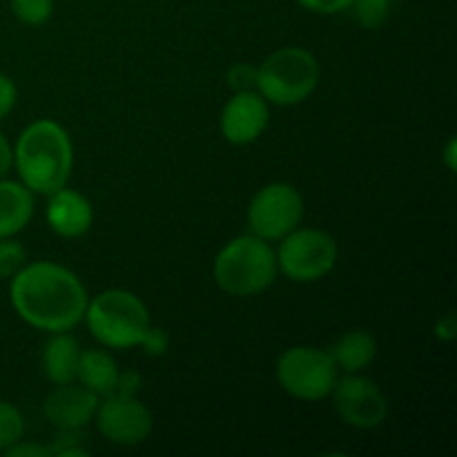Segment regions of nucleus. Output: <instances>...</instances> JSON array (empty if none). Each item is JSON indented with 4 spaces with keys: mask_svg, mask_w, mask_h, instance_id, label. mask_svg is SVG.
<instances>
[{
    "mask_svg": "<svg viewBox=\"0 0 457 457\" xmlns=\"http://www.w3.org/2000/svg\"><path fill=\"white\" fill-rule=\"evenodd\" d=\"M116 378H119V364L110 353L101 351V348L80 351L76 379L87 391H92L98 397L112 395L116 388Z\"/></svg>",
    "mask_w": 457,
    "mask_h": 457,
    "instance_id": "dca6fc26",
    "label": "nucleus"
},
{
    "mask_svg": "<svg viewBox=\"0 0 457 457\" xmlns=\"http://www.w3.org/2000/svg\"><path fill=\"white\" fill-rule=\"evenodd\" d=\"M303 219V196L295 186L275 181L257 190L248 205L250 232L266 241L284 239Z\"/></svg>",
    "mask_w": 457,
    "mask_h": 457,
    "instance_id": "6e6552de",
    "label": "nucleus"
},
{
    "mask_svg": "<svg viewBox=\"0 0 457 457\" xmlns=\"http://www.w3.org/2000/svg\"><path fill=\"white\" fill-rule=\"evenodd\" d=\"M80 346L76 337L67 333H54L43 348V370L45 378L54 384L76 382L79 370Z\"/></svg>",
    "mask_w": 457,
    "mask_h": 457,
    "instance_id": "2eb2a0df",
    "label": "nucleus"
},
{
    "mask_svg": "<svg viewBox=\"0 0 457 457\" xmlns=\"http://www.w3.org/2000/svg\"><path fill=\"white\" fill-rule=\"evenodd\" d=\"M13 311L25 324L45 333H67L85 320L87 290L83 281L54 262L27 263L9 288Z\"/></svg>",
    "mask_w": 457,
    "mask_h": 457,
    "instance_id": "f257e3e1",
    "label": "nucleus"
},
{
    "mask_svg": "<svg viewBox=\"0 0 457 457\" xmlns=\"http://www.w3.org/2000/svg\"><path fill=\"white\" fill-rule=\"evenodd\" d=\"M455 333H457L455 317L451 315V312H449V315L440 317V321L436 324V337L442 339V342H453Z\"/></svg>",
    "mask_w": 457,
    "mask_h": 457,
    "instance_id": "c85d7f7f",
    "label": "nucleus"
},
{
    "mask_svg": "<svg viewBox=\"0 0 457 457\" xmlns=\"http://www.w3.org/2000/svg\"><path fill=\"white\" fill-rule=\"evenodd\" d=\"M228 87L232 92H250L257 85V67L248 65V62H239V65H232L228 71Z\"/></svg>",
    "mask_w": 457,
    "mask_h": 457,
    "instance_id": "5701e85b",
    "label": "nucleus"
},
{
    "mask_svg": "<svg viewBox=\"0 0 457 457\" xmlns=\"http://www.w3.org/2000/svg\"><path fill=\"white\" fill-rule=\"evenodd\" d=\"M47 223L62 239H79L92 228L94 208L87 196L65 186L49 195Z\"/></svg>",
    "mask_w": 457,
    "mask_h": 457,
    "instance_id": "ddd939ff",
    "label": "nucleus"
},
{
    "mask_svg": "<svg viewBox=\"0 0 457 457\" xmlns=\"http://www.w3.org/2000/svg\"><path fill=\"white\" fill-rule=\"evenodd\" d=\"M393 3L395 0H353L351 9L355 12L357 22H360L364 29H378L379 25H384L391 13Z\"/></svg>",
    "mask_w": 457,
    "mask_h": 457,
    "instance_id": "6ab92c4d",
    "label": "nucleus"
},
{
    "mask_svg": "<svg viewBox=\"0 0 457 457\" xmlns=\"http://www.w3.org/2000/svg\"><path fill=\"white\" fill-rule=\"evenodd\" d=\"M320 85V62L315 54L302 47L272 52L257 67V89L268 103L279 107L299 105Z\"/></svg>",
    "mask_w": 457,
    "mask_h": 457,
    "instance_id": "39448f33",
    "label": "nucleus"
},
{
    "mask_svg": "<svg viewBox=\"0 0 457 457\" xmlns=\"http://www.w3.org/2000/svg\"><path fill=\"white\" fill-rule=\"evenodd\" d=\"M98 402H101V397L87 391L83 384H56V388L45 397L43 413L58 431L85 428L96 415Z\"/></svg>",
    "mask_w": 457,
    "mask_h": 457,
    "instance_id": "f8f14e48",
    "label": "nucleus"
},
{
    "mask_svg": "<svg viewBox=\"0 0 457 457\" xmlns=\"http://www.w3.org/2000/svg\"><path fill=\"white\" fill-rule=\"evenodd\" d=\"M138 346L145 351L147 357H163L170 348V335L165 328H159V326H150L143 335L141 344Z\"/></svg>",
    "mask_w": 457,
    "mask_h": 457,
    "instance_id": "b1692460",
    "label": "nucleus"
},
{
    "mask_svg": "<svg viewBox=\"0 0 457 457\" xmlns=\"http://www.w3.org/2000/svg\"><path fill=\"white\" fill-rule=\"evenodd\" d=\"M328 353L339 370H344V373H361L378 357V339L369 330L357 328L342 335Z\"/></svg>",
    "mask_w": 457,
    "mask_h": 457,
    "instance_id": "f3484780",
    "label": "nucleus"
},
{
    "mask_svg": "<svg viewBox=\"0 0 457 457\" xmlns=\"http://www.w3.org/2000/svg\"><path fill=\"white\" fill-rule=\"evenodd\" d=\"M85 321L94 339L114 351L138 346L145 330L152 326L143 299L120 288L105 290L87 302Z\"/></svg>",
    "mask_w": 457,
    "mask_h": 457,
    "instance_id": "20e7f679",
    "label": "nucleus"
},
{
    "mask_svg": "<svg viewBox=\"0 0 457 457\" xmlns=\"http://www.w3.org/2000/svg\"><path fill=\"white\" fill-rule=\"evenodd\" d=\"M85 440L87 437L83 436V428H65V431L56 433L54 446L49 449L56 457H87L89 449H85Z\"/></svg>",
    "mask_w": 457,
    "mask_h": 457,
    "instance_id": "4be33fe9",
    "label": "nucleus"
},
{
    "mask_svg": "<svg viewBox=\"0 0 457 457\" xmlns=\"http://www.w3.org/2000/svg\"><path fill=\"white\" fill-rule=\"evenodd\" d=\"M303 9L312 13H321V16H330V13H342L351 9L353 0H297Z\"/></svg>",
    "mask_w": 457,
    "mask_h": 457,
    "instance_id": "393cba45",
    "label": "nucleus"
},
{
    "mask_svg": "<svg viewBox=\"0 0 457 457\" xmlns=\"http://www.w3.org/2000/svg\"><path fill=\"white\" fill-rule=\"evenodd\" d=\"M34 217V192L18 181L0 179V239L16 237Z\"/></svg>",
    "mask_w": 457,
    "mask_h": 457,
    "instance_id": "4468645a",
    "label": "nucleus"
},
{
    "mask_svg": "<svg viewBox=\"0 0 457 457\" xmlns=\"http://www.w3.org/2000/svg\"><path fill=\"white\" fill-rule=\"evenodd\" d=\"M27 266V253L13 237L0 239V277L12 279Z\"/></svg>",
    "mask_w": 457,
    "mask_h": 457,
    "instance_id": "412c9836",
    "label": "nucleus"
},
{
    "mask_svg": "<svg viewBox=\"0 0 457 457\" xmlns=\"http://www.w3.org/2000/svg\"><path fill=\"white\" fill-rule=\"evenodd\" d=\"M141 384H143L141 373H137V370H119L114 393H119V395H137Z\"/></svg>",
    "mask_w": 457,
    "mask_h": 457,
    "instance_id": "bb28decb",
    "label": "nucleus"
},
{
    "mask_svg": "<svg viewBox=\"0 0 457 457\" xmlns=\"http://www.w3.org/2000/svg\"><path fill=\"white\" fill-rule=\"evenodd\" d=\"M18 89L7 74H0V120L16 107Z\"/></svg>",
    "mask_w": 457,
    "mask_h": 457,
    "instance_id": "a878e982",
    "label": "nucleus"
},
{
    "mask_svg": "<svg viewBox=\"0 0 457 457\" xmlns=\"http://www.w3.org/2000/svg\"><path fill=\"white\" fill-rule=\"evenodd\" d=\"M4 455L7 457H49L52 455V449L43 445H29V442L18 440L16 445H12L7 451H4Z\"/></svg>",
    "mask_w": 457,
    "mask_h": 457,
    "instance_id": "cd10ccee",
    "label": "nucleus"
},
{
    "mask_svg": "<svg viewBox=\"0 0 457 457\" xmlns=\"http://www.w3.org/2000/svg\"><path fill=\"white\" fill-rule=\"evenodd\" d=\"M445 163H446V168L451 170V172H455V168H457V141L453 137H451L449 143H446Z\"/></svg>",
    "mask_w": 457,
    "mask_h": 457,
    "instance_id": "7c9ffc66",
    "label": "nucleus"
},
{
    "mask_svg": "<svg viewBox=\"0 0 457 457\" xmlns=\"http://www.w3.org/2000/svg\"><path fill=\"white\" fill-rule=\"evenodd\" d=\"M13 165L25 187L49 196L70 181L74 168V145L62 125L40 119L27 125L13 147Z\"/></svg>",
    "mask_w": 457,
    "mask_h": 457,
    "instance_id": "f03ea898",
    "label": "nucleus"
},
{
    "mask_svg": "<svg viewBox=\"0 0 457 457\" xmlns=\"http://www.w3.org/2000/svg\"><path fill=\"white\" fill-rule=\"evenodd\" d=\"M277 268L297 284H311L328 275L337 263V241L317 228H295L279 239Z\"/></svg>",
    "mask_w": 457,
    "mask_h": 457,
    "instance_id": "0eeeda50",
    "label": "nucleus"
},
{
    "mask_svg": "<svg viewBox=\"0 0 457 457\" xmlns=\"http://www.w3.org/2000/svg\"><path fill=\"white\" fill-rule=\"evenodd\" d=\"M13 165V150L9 145V141L4 138V134L0 132V179L7 177V172Z\"/></svg>",
    "mask_w": 457,
    "mask_h": 457,
    "instance_id": "c756f323",
    "label": "nucleus"
},
{
    "mask_svg": "<svg viewBox=\"0 0 457 457\" xmlns=\"http://www.w3.org/2000/svg\"><path fill=\"white\" fill-rule=\"evenodd\" d=\"M22 433H25V418L21 411L9 402H0V453L22 440Z\"/></svg>",
    "mask_w": 457,
    "mask_h": 457,
    "instance_id": "a211bd4d",
    "label": "nucleus"
},
{
    "mask_svg": "<svg viewBox=\"0 0 457 457\" xmlns=\"http://www.w3.org/2000/svg\"><path fill=\"white\" fill-rule=\"evenodd\" d=\"M268 120H270L268 101L257 89H250V92L232 94L221 110L219 128L223 138L232 145H250L266 132Z\"/></svg>",
    "mask_w": 457,
    "mask_h": 457,
    "instance_id": "9b49d317",
    "label": "nucleus"
},
{
    "mask_svg": "<svg viewBox=\"0 0 457 457\" xmlns=\"http://www.w3.org/2000/svg\"><path fill=\"white\" fill-rule=\"evenodd\" d=\"M277 253L257 235H241L219 250L212 277L232 297H253L270 288L277 279Z\"/></svg>",
    "mask_w": 457,
    "mask_h": 457,
    "instance_id": "7ed1b4c3",
    "label": "nucleus"
},
{
    "mask_svg": "<svg viewBox=\"0 0 457 457\" xmlns=\"http://www.w3.org/2000/svg\"><path fill=\"white\" fill-rule=\"evenodd\" d=\"M12 12L22 25L38 27L52 18L54 0H12Z\"/></svg>",
    "mask_w": 457,
    "mask_h": 457,
    "instance_id": "aec40b11",
    "label": "nucleus"
},
{
    "mask_svg": "<svg viewBox=\"0 0 457 457\" xmlns=\"http://www.w3.org/2000/svg\"><path fill=\"white\" fill-rule=\"evenodd\" d=\"M337 364L328 351L293 346L277 361V382L295 400L320 402L330 397L337 384Z\"/></svg>",
    "mask_w": 457,
    "mask_h": 457,
    "instance_id": "423d86ee",
    "label": "nucleus"
},
{
    "mask_svg": "<svg viewBox=\"0 0 457 457\" xmlns=\"http://www.w3.org/2000/svg\"><path fill=\"white\" fill-rule=\"evenodd\" d=\"M94 420L101 436L119 446L141 445L154 427L150 409L138 402L137 395H119V393H112L98 402Z\"/></svg>",
    "mask_w": 457,
    "mask_h": 457,
    "instance_id": "9d476101",
    "label": "nucleus"
},
{
    "mask_svg": "<svg viewBox=\"0 0 457 457\" xmlns=\"http://www.w3.org/2000/svg\"><path fill=\"white\" fill-rule=\"evenodd\" d=\"M333 406L344 424L360 431H370L386 422L388 400L373 379L360 373H348L337 379L333 393Z\"/></svg>",
    "mask_w": 457,
    "mask_h": 457,
    "instance_id": "1a4fd4ad",
    "label": "nucleus"
}]
</instances>
